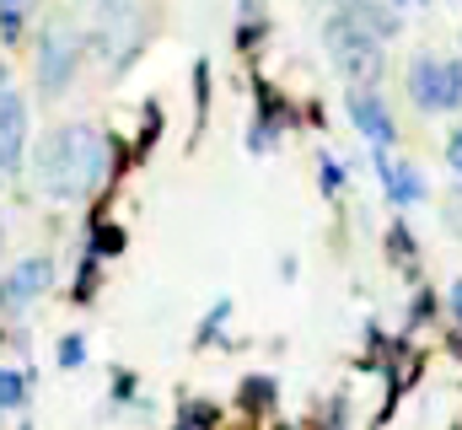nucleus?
<instances>
[{"label":"nucleus","instance_id":"9","mask_svg":"<svg viewBox=\"0 0 462 430\" xmlns=\"http://www.w3.org/2000/svg\"><path fill=\"white\" fill-rule=\"evenodd\" d=\"M409 98L425 108V113H447V60L420 54L414 70H409Z\"/></svg>","mask_w":462,"mask_h":430},{"label":"nucleus","instance_id":"12","mask_svg":"<svg viewBox=\"0 0 462 430\" xmlns=\"http://www.w3.org/2000/svg\"><path fill=\"white\" fill-rule=\"evenodd\" d=\"M92 253H103V258L124 253V226H97L92 231Z\"/></svg>","mask_w":462,"mask_h":430},{"label":"nucleus","instance_id":"18","mask_svg":"<svg viewBox=\"0 0 462 430\" xmlns=\"http://www.w3.org/2000/svg\"><path fill=\"white\" fill-rule=\"evenodd\" d=\"M447 162H452V173L462 178V129H452V140H447Z\"/></svg>","mask_w":462,"mask_h":430},{"label":"nucleus","instance_id":"2","mask_svg":"<svg viewBox=\"0 0 462 430\" xmlns=\"http://www.w3.org/2000/svg\"><path fill=\"white\" fill-rule=\"evenodd\" d=\"M328 49H334V65L349 76V87H371V81H382V70H387L382 43L365 38L360 27H349L339 11L328 16Z\"/></svg>","mask_w":462,"mask_h":430},{"label":"nucleus","instance_id":"3","mask_svg":"<svg viewBox=\"0 0 462 430\" xmlns=\"http://www.w3.org/2000/svg\"><path fill=\"white\" fill-rule=\"evenodd\" d=\"M76 60H81V38L65 22L43 27V38H38V92L60 98L70 87V76H76Z\"/></svg>","mask_w":462,"mask_h":430},{"label":"nucleus","instance_id":"5","mask_svg":"<svg viewBox=\"0 0 462 430\" xmlns=\"http://www.w3.org/2000/svg\"><path fill=\"white\" fill-rule=\"evenodd\" d=\"M345 108H349V118H355V129H360L371 145H393V140H398V124H393V113H387V103H382L371 87H349Z\"/></svg>","mask_w":462,"mask_h":430},{"label":"nucleus","instance_id":"10","mask_svg":"<svg viewBox=\"0 0 462 430\" xmlns=\"http://www.w3.org/2000/svg\"><path fill=\"white\" fill-rule=\"evenodd\" d=\"M274 404V382L269 377H247L242 382V409H269Z\"/></svg>","mask_w":462,"mask_h":430},{"label":"nucleus","instance_id":"6","mask_svg":"<svg viewBox=\"0 0 462 430\" xmlns=\"http://www.w3.org/2000/svg\"><path fill=\"white\" fill-rule=\"evenodd\" d=\"M371 167H376V178H382V189H387L393 205H420V194H425V173H420L414 162H398V156H387V145H376Z\"/></svg>","mask_w":462,"mask_h":430},{"label":"nucleus","instance_id":"14","mask_svg":"<svg viewBox=\"0 0 462 430\" xmlns=\"http://www.w3.org/2000/svg\"><path fill=\"white\" fill-rule=\"evenodd\" d=\"M210 425H216V409L210 404H189L183 420H178V430H210Z\"/></svg>","mask_w":462,"mask_h":430},{"label":"nucleus","instance_id":"13","mask_svg":"<svg viewBox=\"0 0 462 430\" xmlns=\"http://www.w3.org/2000/svg\"><path fill=\"white\" fill-rule=\"evenodd\" d=\"M81 360H87V339H81V333H70V339H60V366H65V371H76Z\"/></svg>","mask_w":462,"mask_h":430},{"label":"nucleus","instance_id":"19","mask_svg":"<svg viewBox=\"0 0 462 430\" xmlns=\"http://www.w3.org/2000/svg\"><path fill=\"white\" fill-rule=\"evenodd\" d=\"M339 183H345V167H339V162H323V189H328V194H334V189H339Z\"/></svg>","mask_w":462,"mask_h":430},{"label":"nucleus","instance_id":"1","mask_svg":"<svg viewBox=\"0 0 462 430\" xmlns=\"http://www.w3.org/2000/svg\"><path fill=\"white\" fill-rule=\"evenodd\" d=\"M108 173V140L92 124H60L43 135L32 156V178L49 200H81L103 183Z\"/></svg>","mask_w":462,"mask_h":430},{"label":"nucleus","instance_id":"15","mask_svg":"<svg viewBox=\"0 0 462 430\" xmlns=\"http://www.w3.org/2000/svg\"><path fill=\"white\" fill-rule=\"evenodd\" d=\"M462 108V60H447V113Z\"/></svg>","mask_w":462,"mask_h":430},{"label":"nucleus","instance_id":"23","mask_svg":"<svg viewBox=\"0 0 462 430\" xmlns=\"http://www.w3.org/2000/svg\"><path fill=\"white\" fill-rule=\"evenodd\" d=\"M0 92H5V60H0Z\"/></svg>","mask_w":462,"mask_h":430},{"label":"nucleus","instance_id":"16","mask_svg":"<svg viewBox=\"0 0 462 430\" xmlns=\"http://www.w3.org/2000/svg\"><path fill=\"white\" fill-rule=\"evenodd\" d=\"M0 38H5V43L22 38V5H5V11H0Z\"/></svg>","mask_w":462,"mask_h":430},{"label":"nucleus","instance_id":"21","mask_svg":"<svg viewBox=\"0 0 462 430\" xmlns=\"http://www.w3.org/2000/svg\"><path fill=\"white\" fill-rule=\"evenodd\" d=\"M447 226H452V231H462V194L447 205Z\"/></svg>","mask_w":462,"mask_h":430},{"label":"nucleus","instance_id":"25","mask_svg":"<svg viewBox=\"0 0 462 430\" xmlns=\"http://www.w3.org/2000/svg\"><path fill=\"white\" fill-rule=\"evenodd\" d=\"M387 5H409V0H387Z\"/></svg>","mask_w":462,"mask_h":430},{"label":"nucleus","instance_id":"22","mask_svg":"<svg viewBox=\"0 0 462 430\" xmlns=\"http://www.w3.org/2000/svg\"><path fill=\"white\" fill-rule=\"evenodd\" d=\"M452 313H457V322H462V280L452 285Z\"/></svg>","mask_w":462,"mask_h":430},{"label":"nucleus","instance_id":"11","mask_svg":"<svg viewBox=\"0 0 462 430\" xmlns=\"http://www.w3.org/2000/svg\"><path fill=\"white\" fill-rule=\"evenodd\" d=\"M22 398H27V382H22V371L0 366V409H16Z\"/></svg>","mask_w":462,"mask_h":430},{"label":"nucleus","instance_id":"24","mask_svg":"<svg viewBox=\"0 0 462 430\" xmlns=\"http://www.w3.org/2000/svg\"><path fill=\"white\" fill-rule=\"evenodd\" d=\"M5 5H22V0H0V11H5Z\"/></svg>","mask_w":462,"mask_h":430},{"label":"nucleus","instance_id":"20","mask_svg":"<svg viewBox=\"0 0 462 430\" xmlns=\"http://www.w3.org/2000/svg\"><path fill=\"white\" fill-rule=\"evenodd\" d=\"M387 242H393V258H409V231H403V226H393Z\"/></svg>","mask_w":462,"mask_h":430},{"label":"nucleus","instance_id":"4","mask_svg":"<svg viewBox=\"0 0 462 430\" xmlns=\"http://www.w3.org/2000/svg\"><path fill=\"white\" fill-rule=\"evenodd\" d=\"M49 285H54V264H49L43 253H38V258H22V264L0 280V307H5V313H27Z\"/></svg>","mask_w":462,"mask_h":430},{"label":"nucleus","instance_id":"17","mask_svg":"<svg viewBox=\"0 0 462 430\" xmlns=\"http://www.w3.org/2000/svg\"><path fill=\"white\" fill-rule=\"evenodd\" d=\"M226 318H231V302H216V307H210V318L199 322V344H205V339H216V328H221Z\"/></svg>","mask_w":462,"mask_h":430},{"label":"nucleus","instance_id":"8","mask_svg":"<svg viewBox=\"0 0 462 430\" xmlns=\"http://www.w3.org/2000/svg\"><path fill=\"white\" fill-rule=\"evenodd\" d=\"M339 16H345L349 27H360L365 38H376V43H387V38H398V33H403L398 11H393V5H382V0H339Z\"/></svg>","mask_w":462,"mask_h":430},{"label":"nucleus","instance_id":"7","mask_svg":"<svg viewBox=\"0 0 462 430\" xmlns=\"http://www.w3.org/2000/svg\"><path fill=\"white\" fill-rule=\"evenodd\" d=\"M27 151V103L16 92H0V173H16Z\"/></svg>","mask_w":462,"mask_h":430}]
</instances>
